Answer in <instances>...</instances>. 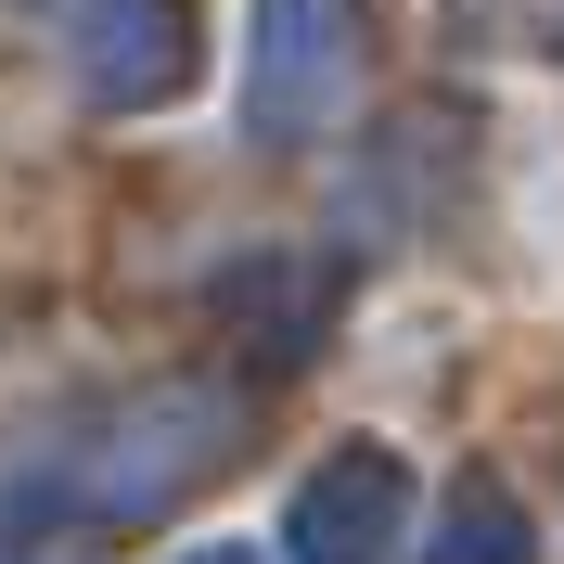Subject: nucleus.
<instances>
[{
  "label": "nucleus",
  "mask_w": 564,
  "mask_h": 564,
  "mask_svg": "<svg viewBox=\"0 0 564 564\" xmlns=\"http://www.w3.org/2000/svg\"><path fill=\"white\" fill-rule=\"evenodd\" d=\"M231 398L218 386H154V398H129V411L90 436V449H65L39 488H52V513H90V527H129V513H167L193 475H206L218 449H231Z\"/></svg>",
  "instance_id": "nucleus-1"
},
{
  "label": "nucleus",
  "mask_w": 564,
  "mask_h": 564,
  "mask_svg": "<svg viewBox=\"0 0 564 564\" xmlns=\"http://www.w3.org/2000/svg\"><path fill=\"white\" fill-rule=\"evenodd\" d=\"M359 77V0H257V52H245V104L270 129H321Z\"/></svg>",
  "instance_id": "nucleus-2"
},
{
  "label": "nucleus",
  "mask_w": 564,
  "mask_h": 564,
  "mask_svg": "<svg viewBox=\"0 0 564 564\" xmlns=\"http://www.w3.org/2000/svg\"><path fill=\"white\" fill-rule=\"evenodd\" d=\"M52 26H65V52L90 65L104 104H154L193 65V0H52Z\"/></svg>",
  "instance_id": "nucleus-3"
},
{
  "label": "nucleus",
  "mask_w": 564,
  "mask_h": 564,
  "mask_svg": "<svg viewBox=\"0 0 564 564\" xmlns=\"http://www.w3.org/2000/svg\"><path fill=\"white\" fill-rule=\"evenodd\" d=\"M398 513H411V475H398L386 449H347V462H321L308 488H295L282 552H295V564H386Z\"/></svg>",
  "instance_id": "nucleus-4"
},
{
  "label": "nucleus",
  "mask_w": 564,
  "mask_h": 564,
  "mask_svg": "<svg viewBox=\"0 0 564 564\" xmlns=\"http://www.w3.org/2000/svg\"><path fill=\"white\" fill-rule=\"evenodd\" d=\"M436 564H527V513L475 475V488L449 500V539H436Z\"/></svg>",
  "instance_id": "nucleus-5"
},
{
  "label": "nucleus",
  "mask_w": 564,
  "mask_h": 564,
  "mask_svg": "<svg viewBox=\"0 0 564 564\" xmlns=\"http://www.w3.org/2000/svg\"><path fill=\"white\" fill-rule=\"evenodd\" d=\"M193 564H257V552H193Z\"/></svg>",
  "instance_id": "nucleus-6"
}]
</instances>
